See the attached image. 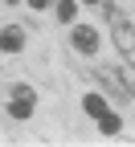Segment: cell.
Instances as JSON below:
<instances>
[{"label":"cell","mask_w":135,"mask_h":147,"mask_svg":"<svg viewBox=\"0 0 135 147\" xmlns=\"http://www.w3.org/2000/svg\"><path fill=\"white\" fill-rule=\"evenodd\" d=\"M115 45H119V53H123V57L131 61L135 57V29H131V21H123V16H115Z\"/></svg>","instance_id":"6da1fadb"},{"label":"cell","mask_w":135,"mask_h":147,"mask_svg":"<svg viewBox=\"0 0 135 147\" xmlns=\"http://www.w3.org/2000/svg\"><path fill=\"white\" fill-rule=\"evenodd\" d=\"M74 49L82 57H98V33L90 25H74Z\"/></svg>","instance_id":"7a4b0ae2"},{"label":"cell","mask_w":135,"mask_h":147,"mask_svg":"<svg viewBox=\"0 0 135 147\" xmlns=\"http://www.w3.org/2000/svg\"><path fill=\"white\" fill-rule=\"evenodd\" d=\"M33 110H37V94H12V102H8V119L25 123V119H33Z\"/></svg>","instance_id":"3957f363"},{"label":"cell","mask_w":135,"mask_h":147,"mask_svg":"<svg viewBox=\"0 0 135 147\" xmlns=\"http://www.w3.org/2000/svg\"><path fill=\"white\" fill-rule=\"evenodd\" d=\"M0 49H4V53H21L25 49V29L21 25H8L4 33H0Z\"/></svg>","instance_id":"277c9868"},{"label":"cell","mask_w":135,"mask_h":147,"mask_svg":"<svg viewBox=\"0 0 135 147\" xmlns=\"http://www.w3.org/2000/svg\"><path fill=\"white\" fill-rule=\"evenodd\" d=\"M94 123H98V131H102V135H119V127H123V119L115 115V110H102Z\"/></svg>","instance_id":"5b68a950"},{"label":"cell","mask_w":135,"mask_h":147,"mask_svg":"<svg viewBox=\"0 0 135 147\" xmlns=\"http://www.w3.org/2000/svg\"><path fill=\"white\" fill-rule=\"evenodd\" d=\"M82 110H86V115H90V119H98V115H102V110H107V98H102V94H94V90H90V94L82 98Z\"/></svg>","instance_id":"8992f818"},{"label":"cell","mask_w":135,"mask_h":147,"mask_svg":"<svg viewBox=\"0 0 135 147\" xmlns=\"http://www.w3.org/2000/svg\"><path fill=\"white\" fill-rule=\"evenodd\" d=\"M53 8H57V21H74V16H78V0H53Z\"/></svg>","instance_id":"52a82bcc"},{"label":"cell","mask_w":135,"mask_h":147,"mask_svg":"<svg viewBox=\"0 0 135 147\" xmlns=\"http://www.w3.org/2000/svg\"><path fill=\"white\" fill-rule=\"evenodd\" d=\"M53 0H29V8H49Z\"/></svg>","instance_id":"ba28073f"},{"label":"cell","mask_w":135,"mask_h":147,"mask_svg":"<svg viewBox=\"0 0 135 147\" xmlns=\"http://www.w3.org/2000/svg\"><path fill=\"white\" fill-rule=\"evenodd\" d=\"M82 4H102V0H82Z\"/></svg>","instance_id":"9c48e42d"},{"label":"cell","mask_w":135,"mask_h":147,"mask_svg":"<svg viewBox=\"0 0 135 147\" xmlns=\"http://www.w3.org/2000/svg\"><path fill=\"white\" fill-rule=\"evenodd\" d=\"M4 4H21V0H4Z\"/></svg>","instance_id":"30bf717a"}]
</instances>
